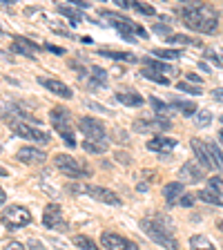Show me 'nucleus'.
<instances>
[{"instance_id": "obj_1", "label": "nucleus", "mask_w": 223, "mask_h": 250, "mask_svg": "<svg viewBox=\"0 0 223 250\" xmlns=\"http://www.w3.org/2000/svg\"><path fill=\"white\" fill-rule=\"evenodd\" d=\"M181 18L190 29L194 31H203V34H212L217 29L219 21H217V14L210 9L208 5H201V2H192L187 0L185 5L181 7Z\"/></svg>"}, {"instance_id": "obj_2", "label": "nucleus", "mask_w": 223, "mask_h": 250, "mask_svg": "<svg viewBox=\"0 0 223 250\" xmlns=\"http://www.w3.org/2000/svg\"><path fill=\"white\" fill-rule=\"evenodd\" d=\"M141 228H143V232L150 237L154 244H159L161 248H165V250H181L179 248V241L172 237V232L167 228H163L161 226V221L156 224V221H152V219H143L141 221Z\"/></svg>"}, {"instance_id": "obj_3", "label": "nucleus", "mask_w": 223, "mask_h": 250, "mask_svg": "<svg viewBox=\"0 0 223 250\" xmlns=\"http://www.w3.org/2000/svg\"><path fill=\"white\" fill-rule=\"evenodd\" d=\"M49 121H52L54 130L58 132V134L65 139V143H67L69 147L76 146V139H74V123H72V114L67 112V107H62V105H58V107H54L52 112H49Z\"/></svg>"}, {"instance_id": "obj_4", "label": "nucleus", "mask_w": 223, "mask_h": 250, "mask_svg": "<svg viewBox=\"0 0 223 250\" xmlns=\"http://www.w3.org/2000/svg\"><path fill=\"white\" fill-rule=\"evenodd\" d=\"M69 192L74 194H89L92 199H96V201H103V203H109V206H121V199L116 192H112V190H107V188H101V186H89V183H72L69 186Z\"/></svg>"}, {"instance_id": "obj_5", "label": "nucleus", "mask_w": 223, "mask_h": 250, "mask_svg": "<svg viewBox=\"0 0 223 250\" xmlns=\"http://www.w3.org/2000/svg\"><path fill=\"white\" fill-rule=\"evenodd\" d=\"M103 16L107 18L112 25L116 27V29L121 31V36L125 38V41H130V42H136L134 36H141V38H147V31L143 29L141 25H136V22H132L130 18H125V16H119L114 14V11H103Z\"/></svg>"}, {"instance_id": "obj_6", "label": "nucleus", "mask_w": 223, "mask_h": 250, "mask_svg": "<svg viewBox=\"0 0 223 250\" xmlns=\"http://www.w3.org/2000/svg\"><path fill=\"white\" fill-rule=\"evenodd\" d=\"M54 163L61 172H65L67 177L72 179H87L89 177V167L83 166V161H76L69 154H56L54 156Z\"/></svg>"}, {"instance_id": "obj_7", "label": "nucleus", "mask_w": 223, "mask_h": 250, "mask_svg": "<svg viewBox=\"0 0 223 250\" xmlns=\"http://www.w3.org/2000/svg\"><path fill=\"white\" fill-rule=\"evenodd\" d=\"M5 121L11 125V130H14L18 136H22V139H29V141H41V143H47V141H49V136H47L45 132H41V130H38V127H31V125H29V123H25V121L11 119L9 114H5Z\"/></svg>"}, {"instance_id": "obj_8", "label": "nucleus", "mask_w": 223, "mask_h": 250, "mask_svg": "<svg viewBox=\"0 0 223 250\" xmlns=\"http://www.w3.org/2000/svg\"><path fill=\"white\" fill-rule=\"evenodd\" d=\"M2 224L11 230L22 228V226L31 224V212L27 208H22V206H9L2 212Z\"/></svg>"}, {"instance_id": "obj_9", "label": "nucleus", "mask_w": 223, "mask_h": 250, "mask_svg": "<svg viewBox=\"0 0 223 250\" xmlns=\"http://www.w3.org/2000/svg\"><path fill=\"white\" fill-rule=\"evenodd\" d=\"M78 130L85 134L87 141H103L105 139V125L99 119H92V116H83L78 121Z\"/></svg>"}, {"instance_id": "obj_10", "label": "nucleus", "mask_w": 223, "mask_h": 250, "mask_svg": "<svg viewBox=\"0 0 223 250\" xmlns=\"http://www.w3.org/2000/svg\"><path fill=\"white\" fill-rule=\"evenodd\" d=\"M42 224L45 228H52V230H67V224L62 219V210L58 203H49L42 212Z\"/></svg>"}, {"instance_id": "obj_11", "label": "nucleus", "mask_w": 223, "mask_h": 250, "mask_svg": "<svg viewBox=\"0 0 223 250\" xmlns=\"http://www.w3.org/2000/svg\"><path fill=\"white\" fill-rule=\"evenodd\" d=\"M101 244L105 246V250H139V246L134 241L125 239L121 234H114V232H103L101 234Z\"/></svg>"}, {"instance_id": "obj_12", "label": "nucleus", "mask_w": 223, "mask_h": 250, "mask_svg": "<svg viewBox=\"0 0 223 250\" xmlns=\"http://www.w3.org/2000/svg\"><path fill=\"white\" fill-rule=\"evenodd\" d=\"M205 172L208 170L203 166H199L194 161H187V163H183L181 172H179V179H181V183H197L201 179H205Z\"/></svg>"}, {"instance_id": "obj_13", "label": "nucleus", "mask_w": 223, "mask_h": 250, "mask_svg": "<svg viewBox=\"0 0 223 250\" xmlns=\"http://www.w3.org/2000/svg\"><path fill=\"white\" fill-rule=\"evenodd\" d=\"M190 146H192V152L197 154L199 163H201L205 170H210V167H217V166H214V159H212V154H210V147H208V143H205V141L192 139V141H190Z\"/></svg>"}, {"instance_id": "obj_14", "label": "nucleus", "mask_w": 223, "mask_h": 250, "mask_svg": "<svg viewBox=\"0 0 223 250\" xmlns=\"http://www.w3.org/2000/svg\"><path fill=\"white\" fill-rule=\"evenodd\" d=\"M172 125H170V121L167 119H145V121H134V130L136 132H150V130H154V132H167Z\"/></svg>"}, {"instance_id": "obj_15", "label": "nucleus", "mask_w": 223, "mask_h": 250, "mask_svg": "<svg viewBox=\"0 0 223 250\" xmlns=\"http://www.w3.org/2000/svg\"><path fill=\"white\" fill-rule=\"evenodd\" d=\"M16 159L22 163H27V166H34V163H42L47 159V154L42 150H36V147H20L18 150V154H16Z\"/></svg>"}, {"instance_id": "obj_16", "label": "nucleus", "mask_w": 223, "mask_h": 250, "mask_svg": "<svg viewBox=\"0 0 223 250\" xmlns=\"http://www.w3.org/2000/svg\"><path fill=\"white\" fill-rule=\"evenodd\" d=\"M11 49H14L18 56H27V58H36L38 56V47L34 45L29 38H22V36L16 38L14 45H11Z\"/></svg>"}, {"instance_id": "obj_17", "label": "nucleus", "mask_w": 223, "mask_h": 250, "mask_svg": "<svg viewBox=\"0 0 223 250\" xmlns=\"http://www.w3.org/2000/svg\"><path fill=\"white\" fill-rule=\"evenodd\" d=\"M41 85L47 87L49 92H54L56 96H61V99H72V89L62 83V81H56V78H41Z\"/></svg>"}, {"instance_id": "obj_18", "label": "nucleus", "mask_w": 223, "mask_h": 250, "mask_svg": "<svg viewBox=\"0 0 223 250\" xmlns=\"http://www.w3.org/2000/svg\"><path fill=\"white\" fill-rule=\"evenodd\" d=\"M174 146H177V141L167 139V136H154V139L147 141V150L152 152H170Z\"/></svg>"}, {"instance_id": "obj_19", "label": "nucleus", "mask_w": 223, "mask_h": 250, "mask_svg": "<svg viewBox=\"0 0 223 250\" xmlns=\"http://www.w3.org/2000/svg\"><path fill=\"white\" fill-rule=\"evenodd\" d=\"M116 101L123 105H130V107H139V105H143V96L136 92H132V89H123V92H116Z\"/></svg>"}, {"instance_id": "obj_20", "label": "nucleus", "mask_w": 223, "mask_h": 250, "mask_svg": "<svg viewBox=\"0 0 223 250\" xmlns=\"http://www.w3.org/2000/svg\"><path fill=\"white\" fill-rule=\"evenodd\" d=\"M99 56L105 58H114V61H125V62H136L139 58L130 52H114V49H99Z\"/></svg>"}, {"instance_id": "obj_21", "label": "nucleus", "mask_w": 223, "mask_h": 250, "mask_svg": "<svg viewBox=\"0 0 223 250\" xmlns=\"http://www.w3.org/2000/svg\"><path fill=\"white\" fill-rule=\"evenodd\" d=\"M163 197L167 199V201H174V199L183 197V183L181 181H172L167 183V186H163Z\"/></svg>"}, {"instance_id": "obj_22", "label": "nucleus", "mask_w": 223, "mask_h": 250, "mask_svg": "<svg viewBox=\"0 0 223 250\" xmlns=\"http://www.w3.org/2000/svg\"><path fill=\"white\" fill-rule=\"evenodd\" d=\"M190 248L192 250H217L214 244L205 237V234H194L192 239H190Z\"/></svg>"}, {"instance_id": "obj_23", "label": "nucleus", "mask_w": 223, "mask_h": 250, "mask_svg": "<svg viewBox=\"0 0 223 250\" xmlns=\"http://www.w3.org/2000/svg\"><path fill=\"white\" fill-rule=\"evenodd\" d=\"M145 67L147 69H154V72H161V74H177V69L172 67V65H167V62L163 61H152V58H145Z\"/></svg>"}, {"instance_id": "obj_24", "label": "nucleus", "mask_w": 223, "mask_h": 250, "mask_svg": "<svg viewBox=\"0 0 223 250\" xmlns=\"http://www.w3.org/2000/svg\"><path fill=\"white\" fill-rule=\"evenodd\" d=\"M58 14H62L65 18H69V22H78V21H83L85 16L81 14V11L76 9V7H67V5H58Z\"/></svg>"}, {"instance_id": "obj_25", "label": "nucleus", "mask_w": 223, "mask_h": 250, "mask_svg": "<svg viewBox=\"0 0 223 250\" xmlns=\"http://www.w3.org/2000/svg\"><path fill=\"white\" fill-rule=\"evenodd\" d=\"M81 146H83V150L89 152V154H101V152L107 150V143H105V141H87L85 139Z\"/></svg>"}, {"instance_id": "obj_26", "label": "nucleus", "mask_w": 223, "mask_h": 250, "mask_svg": "<svg viewBox=\"0 0 223 250\" xmlns=\"http://www.w3.org/2000/svg\"><path fill=\"white\" fill-rule=\"evenodd\" d=\"M170 42H174V45H192V47H201V41L199 38H190L185 36V34H172L170 38H167Z\"/></svg>"}, {"instance_id": "obj_27", "label": "nucleus", "mask_w": 223, "mask_h": 250, "mask_svg": "<svg viewBox=\"0 0 223 250\" xmlns=\"http://www.w3.org/2000/svg\"><path fill=\"white\" fill-rule=\"evenodd\" d=\"M152 56H159L161 61H174L181 58V49H152Z\"/></svg>"}, {"instance_id": "obj_28", "label": "nucleus", "mask_w": 223, "mask_h": 250, "mask_svg": "<svg viewBox=\"0 0 223 250\" xmlns=\"http://www.w3.org/2000/svg\"><path fill=\"white\" fill-rule=\"evenodd\" d=\"M201 201L205 203H214V206H223V197H219V194H214L212 190H201V192L197 194Z\"/></svg>"}, {"instance_id": "obj_29", "label": "nucleus", "mask_w": 223, "mask_h": 250, "mask_svg": "<svg viewBox=\"0 0 223 250\" xmlns=\"http://www.w3.org/2000/svg\"><path fill=\"white\" fill-rule=\"evenodd\" d=\"M141 76L147 78V81H154V83H159V85H167V83H170V81H167V76H161L159 72H154V69H147V67L141 72Z\"/></svg>"}, {"instance_id": "obj_30", "label": "nucleus", "mask_w": 223, "mask_h": 250, "mask_svg": "<svg viewBox=\"0 0 223 250\" xmlns=\"http://www.w3.org/2000/svg\"><path fill=\"white\" fill-rule=\"evenodd\" d=\"M74 246H78L81 250H99V246L94 244L92 239H87L85 234H76L74 237Z\"/></svg>"}, {"instance_id": "obj_31", "label": "nucleus", "mask_w": 223, "mask_h": 250, "mask_svg": "<svg viewBox=\"0 0 223 250\" xmlns=\"http://www.w3.org/2000/svg\"><path fill=\"white\" fill-rule=\"evenodd\" d=\"M172 107L181 109L185 116H192V114L197 116V105H194V103H187V101H174V103H172Z\"/></svg>"}, {"instance_id": "obj_32", "label": "nucleus", "mask_w": 223, "mask_h": 250, "mask_svg": "<svg viewBox=\"0 0 223 250\" xmlns=\"http://www.w3.org/2000/svg\"><path fill=\"white\" fill-rule=\"evenodd\" d=\"M194 121H197V127H208L210 121H212V114H210V109H199L197 116H194Z\"/></svg>"}, {"instance_id": "obj_33", "label": "nucleus", "mask_w": 223, "mask_h": 250, "mask_svg": "<svg viewBox=\"0 0 223 250\" xmlns=\"http://www.w3.org/2000/svg\"><path fill=\"white\" fill-rule=\"evenodd\" d=\"M150 105L156 109V114H159V116H161V114H170V112H172V105H167V103H163V101H159L156 96H152V99H150Z\"/></svg>"}, {"instance_id": "obj_34", "label": "nucleus", "mask_w": 223, "mask_h": 250, "mask_svg": "<svg viewBox=\"0 0 223 250\" xmlns=\"http://www.w3.org/2000/svg\"><path fill=\"white\" fill-rule=\"evenodd\" d=\"M89 72H92L94 85H103L105 81H107V72H105V69H101V67H96V65H92V67H89Z\"/></svg>"}, {"instance_id": "obj_35", "label": "nucleus", "mask_w": 223, "mask_h": 250, "mask_svg": "<svg viewBox=\"0 0 223 250\" xmlns=\"http://www.w3.org/2000/svg\"><path fill=\"white\" fill-rule=\"evenodd\" d=\"M208 147H210V154H212V159H214L217 170H223V152L219 150V146H214V143H208Z\"/></svg>"}, {"instance_id": "obj_36", "label": "nucleus", "mask_w": 223, "mask_h": 250, "mask_svg": "<svg viewBox=\"0 0 223 250\" xmlns=\"http://www.w3.org/2000/svg\"><path fill=\"white\" fill-rule=\"evenodd\" d=\"M208 190H212L214 194L223 197V179H221V177H212V179L208 181Z\"/></svg>"}, {"instance_id": "obj_37", "label": "nucleus", "mask_w": 223, "mask_h": 250, "mask_svg": "<svg viewBox=\"0 0 223 250\" xmlns=\"http://www.w3.org/2000/svg\"><path fill=\"white\" fill-rule=\"evenodd\" d=\"M132 7H134L136 11H141V14H145V16H154V7L152 5H145V2H132Z\"/></svg>"}, {"instance_id": "obj_38", "label": "nucleus", "mask_w": 223, "mask_h": 250, "mask_svg": "<svg viewBox=\"0 0 223 250\" xmlns=\"http://www.w3.org/2000/svg\"><path fill=\"white\" fill-rule=\"evenodd\" d=\"M179 89H181V92H187V94H201V89L199 87H192V85H187V83H179Z\"/></svg>"}, {"instance_id": "obj_39", "label": "nucleus", "mask_w": 223, "mask_h": 250, "mask_svg": "<svg viewBox=\"0 0 223 250\" xmlns=\"http://www.w3.org/2000/svg\"><path fill=\"white\" fill-rule=\"evenodd\" d=\"M192 203H194V197H192V194H183V197L179 199V206H183V208H190Z\"/></svg>"}, {"instance_id": "obj_40", "label": "nucleus", "mask_w": 223, "mask_h": 250, "mask_svg": "<svg viewBox=\"0 0 223 250\" xmlns=\"http://www.w3.org/2000/svg\"><path fill=\"white\" fill-rule=\"evenodd\" d=\"M154 34H163V36H172V29L167 25H154Z\"/></svg>"}, {"instance_id": "obj_41", "label": "nucleus", "mask_w": 223, "mask_h": 250, "mask_svg": "<svg viewBox=\"0 0 223 250\" xmlns=\"http://www.w3.org/2000/svg\"><path fill=\"white\" fill-rule=\"evenodd\" d=\"M205 56H208V61L214 62V65H223V61H221V58H219L214 52H205Z\"/></svg>"}, {"instance_id": "obj_42", "label": "nucleus", "mask_w": 223, "mask_h": 250, "mask_svg": "<svg viewBox=\"0 0 223 250\" xmlns=\"http://www.w3.org/2000/svg\"><path fill=\"white\" fill-rule=\"evenodd\" d=\"M5 250H25V246L18 244V241H9V244L5 246Z\"/></svg>"}, {"instance_id": "obj_43", "label": "nucleus", "mask_w": 223, "mask_h": 250, "mask_svg": "<svg viewBox=\"0 0 223 250\" xmlns=\"http://www.w3.org/2000/svg\"><path fill=\"white\" fill-rule=\"evenodd\" d=\"M47 49H49V52H54V54H65V49H62V47H56V45H52V42H47Z\"/></svg>"}, {"instance_id": "obj_44", "label": "nucleus", "mask_w": 223, "mask_h": 250, "mask_svg": "<svg viewBox=\"0 0 223 250\" xmlns=\"http://www.w3.org/2000/svg\"><path fill=\"white\" fill-rule=\"evenodd\" d=\"M114 2L121 7V9H130V7H132V2H130V0H114Z\"/></svg>"}, {"instance_id": "obj_45", "label": "nucleus", "mask_w": 223, "mask_h": 250, "mask_svg": "<svg viewBox=\"0 0 223 250\" xmlns=\"http://www.w3.org/2000/svg\"><path fill=\"white\" fill-rule=\"evenodd\" d=\"M187 81H192V83H197V85H201V83H203V78H201V76H197V74H187Z\"/></svg>"}, {"instance_id": "obj_46", "label": "nucleus", "mask_w": 223, "mask_h": 250, "mask_svg": "<svg viewBox=\"0 0 223 250\" xmlns=\"http://www.w3.org/2000/svg\"><path fill=\"white\" fill-rule=\"evenodd\" d=\"M29 248L31 250H42V244H41V241H36V239H31L29 241Z\"/></svg>"}, {"instance_id": "obj_47", "label": "nucleus", "mask_w": 223, "mask_h": 250, "mask_svg": "<svg viewBox=\"0 0 223 250\" xmlns=\"http://www.w3.org/2000/svg\"><path fill=\"white\" fill-rule=\"evenodd\" d=\"M212 96H214V99H217V101H221V103H223V87L214 89V92H212Z\"/></svg>"}, {"instance_id": "obj_48", "label": "nucleus", "mask_w": 223, "mask_h": 250, "mask_svg": "<svg viewBox=\"0 0 223 250\" xmlns=\"http://www.w3.org/2000/svg\"><path fill=\"white\" fill-rule=\"evenodd\" d=\"M74 7H78V9H85V7H87V2H83V0H74Z\"/></svg>"}, {"instance_id": "obj_49", "label": "nucleus", "mask_w": 223, "mask_h": 250, "mask_svg": "<svg viewBox=\"0 0 223 250\" xmlns=\"http://www.w3.org/2000/svg\"><path fill=\"white\" fill-rule=\"evenodd\" d=\"M5 199H7V194H5V190H2V188H0V206H2V203H5Z\"/></svg>"}, {"instance_id": "obj_50", "label": "nucleus", "mask_w": 223, "mask_h": 250, "mask_svg": "<svg viewBox=\"0 0 223 250\" xmlns=\"http://www.w3.org/2000/svg\"><path fill=\"white\" fill-rule=\"evenodd\" d=\"M7 174H9V172H7V170H5V167L0 166V177H7Z\"/></svg>"}, {"instance_id": "obj_51", "label": "nucleus", "mask_w": 223, "mask_h": 250, "mask_svg": "<svg viewBox=\"0 0 223 250\" xmlns=\"http://www.w3.org/2000/svg\"><path fill=\"white\" fill-rule=\"evenodd\" d=\"M219 141H221V146H223V127L219 130Z\"/></svg>"}, {"instance_id": "obj_52", "label": "nucleus", "mask_w": 223, "mask_h": 250, "mask_svg": "<svg viewBox=\"0 0 223 250\" xmlns=\"http://www.w3.org/2000/svg\"><path fill=\"white\" fill-rule=\"evenodd\" d=\"M219 230H221V232H223V221H219Z\"/></svg>"}, {"instance_id": "obj_53", "label": "nucleus", "mask_w": 223, "mask_h": 250, "mask_svg": "<svg viewBox=\"0 0 223 250\" xmlns=\"http://www.w3.org/2000/svg\"><path fill=\"white\" fill-rule=\"evenodd\" d=\"M221 121H223V116H221Z\"/></svg>"}, {"instance_id": "obj_54", "label": "nucleus", "mask_w": 223, "mask_h": 250, "mask_svg": "<svg viewBox=\"0 0 223 250\" xmlns=\"http://www.w3.org/2000/svg\"><path fill=\"white\" fill-rule=\"evenodd\" d=\"M221 61H223V58H221Z\"/></svg>"}]
</instances>
